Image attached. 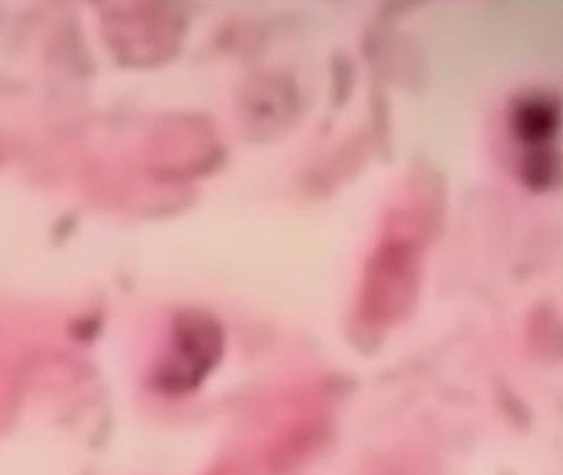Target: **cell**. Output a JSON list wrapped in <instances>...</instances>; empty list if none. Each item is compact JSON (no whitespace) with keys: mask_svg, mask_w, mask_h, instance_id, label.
Masks as SVG:
<instances>
[{"mask_svg":"<svg viewBox=\"0 0 563 475\" xmlns=\"http://www.w3.org/2000/svg\"><path fill=\"white\" fill-rule=\"evenodd\" d=\"M444 184L430 165L417 164L394 188L368 250L352 306L351 332L375 345L413 309L428 253L444 214Z\"/></svg>","mask_w":563,"mask_h":475,"instance_id":"obj_1","label":"cell"},{"mask_svg":"<svg viewBox=\"0 0 563 475\" xmlns=\"http://www.w3.org/2000/svg\"><path fill=\"white\" fill-rule=\"evenodd\" d=\"M509 128L522 148L520 174L533 188H549L559 180L560 102L553 92L530 89L514 99L509 109Z\"/></svg>","mask_w":563,"mask_h":475,"instance_id":"obj_2","label":"cell"}]
</instances>
